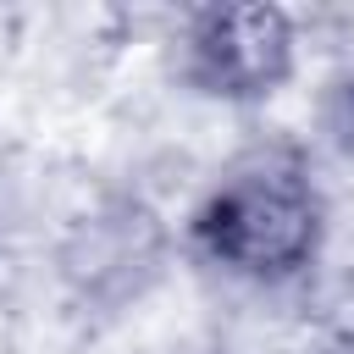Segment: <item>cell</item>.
I'll return each mask as SVG.
<instances>
[{"instance_id": "obj_1", "label": "cell", "mask_w": 354, "mask_h": 354, "mask_svg": "<svg viewBox=\"0 0 354 354\" xmlns=\"http://www.w3.org/2000/svg\"><path fill=\"white\" fill-rule=\"evenodd\" d=\"M183 260L232 293L304 299L337 243V199L315 149L282 133L232 144L177 216Z\"/></svg>"}, {"instance_id": "obj_2", "label": "cell", "mask_w": 354, "mask_h": 354, "mask_svg": "<svg viewBox=\"0 0 354 354\" xmlns=\"http://www.w3.org/2000/svg\"><path fill=\"white\" fill-rule=\"evenodd\" d=\"M310 22L304 11L282 6H188L155 17L149 66L155 77L216 116L260 111L282 100L310 61Z\"/></svg>"}, {"instance_id": "obj_3", "label": "cell", "mask_w": 354, "mask_h": 354, "mask_svg": "<svg viewBox=\"0 0 354 354\" xmlns=\"http://www.w3.org/2000/svg\"><path fill=\"white\" fill-rule=\"evenodd\" d=\"M310 133L332 160L354 166V61H332L321 72L310 94Z\"/></svg>"}]
</instances>
